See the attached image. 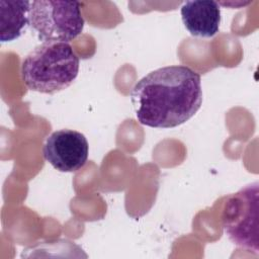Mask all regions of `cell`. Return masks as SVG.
Listing matches in <instances>:
<instances>
[{
	"instance_id": "1",
	"label": "cell",
	"mask_w": 259,
	"mask_h": 259,
	"mask_svg": "<svg viewBox=\"0 0 259 259\" xmlns=\"http://www.w3.org/2000/svg\"><path fill=\"white\" fill-rule=\"evenodd\" d=\"M130 97L141 124L175 127L189 120L200 108L201 78L185 65L162 67L140 79Z\"/></svg>"
},
{
	"instance_id": "2",
	"label": "cell",
	"mask_w": 259,
	"mask_h": 259,
	"mask_svg": "<svg viewBox=\"0 0 259 259\" xmlns=\"http://www.w3.org/2000/svg\"><path fill=\"white\" fill-rule=\"evenodd\" d=\"M79 73V58L68 42L45 41L23 59L21 79L31 91L54 94L68 88Z\"/></svg>"
},
{
	"instance_id": "3",
	"label": "cell",
	"mask_w": 259,
	"mask_h": 259,
	"mask_svg": "<svg viewBox=\"0 0 259 259\" xmlns=\"http://www.w3.org/2000/svg\"><path fill=\"white\" fill-rule=\"evenodd\" d=\"M28 25L42 42L69 44L84 28L81 4L77 1H32L28 12Z\"/></svg>"
},
{
	"instance_id": "4",
	"label": "cell",
	"mask_w": 259,
	"mask_h": 259,
	"mask_svg": "<svg viewBox=\"0 0 259 259\" xmlns=\"http://www.w3.org/2000/svg\"><path fill=\"white\" fill-rule=\"evenodd\" d=\"M259 184L245 185L225 201L222 225L225 234L238 247L259 254Z\"/></svg>"
},
{
	"instance_id": "5",
	"label": "cell",
	"mask_w": 259,
	"mask_h": 259,
	"mask_svg": "<svg viewBox=\"0 0 259 259\" xmlns=\"http://www.w3.org/2000/svg\"><path fill=\"white\" fill-rule=\"evenodd\" d=\"M89 154L85 136L63 128L52 133L42 147L44 158L60 172H75L84 167Z\"/></svg>"
},
{
	"instance_id": "6",
	"label": "cell",
	"mask_w": 259,
	"mask_h": 259,
	"mask_svg": "<svg viewBox=\"0 0 259 259\" xmlns=\"http://www.w3.org/2000/svg\"><path fill=\"white\" fill-rule=\"evenodd\" d=\"M181 18L185 28L196 37H212L221 23L220 4L212 0L186 1L181 6Z\"/></svg>"
},
{
	"instance_id": "7",
	"label": "cell",
	"mask_w": 259,
	"mask_h": 259,
	"mask_svg": "<svg viewBox=\"0 0 259 259\" xmlns=\"http://www.w3.org/2000/svg\"><path fill=\"white\" fill-rule=\"evenodd\" d=\"M29 1L0 0V39L11 41L18 38L28 25Z\"/></svg>"
}]
</instances>
